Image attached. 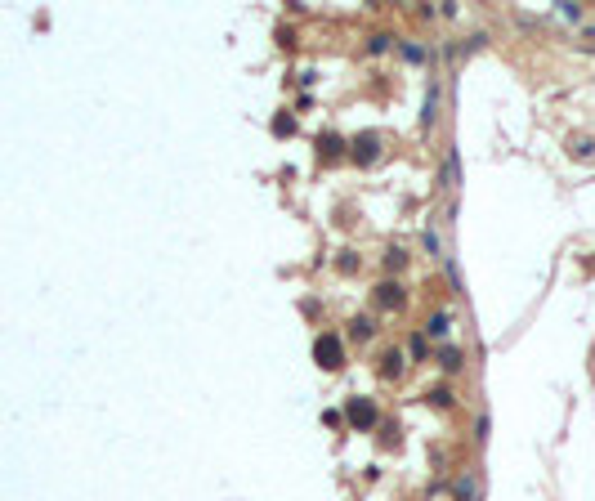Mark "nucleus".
<instances>
[{
    "label": "nucleus",
    "mask_w": 595,
    "mask_h": 501,
    "mask_svg": "<svg viewBox=\"0 0 595 501\" xmlns=\"http://www.w3.org/2000/svg\"><path fill=\"white\" fill-rule=\"evenodd\" d=\"M313 358H318V367H327V372H336V367H345V349H340V336H318L313 340Z\"/></svg>",
    "instance_id": "nucleus-1"
},
{
    "label": "nucleus",
    "mask_w": 595,
    "mask_h": 501,
    "mask_svg": "<svg viewBox=\"0 0 595 501\" xmlns=\"http://www.w3.org/2000/svg\"><path fill=\"white\" fill-rule=\"evenodd\" d=\"M376 157H381V134H372V130L358 134V139H354V162L358 166H372Z\"/></svg>",
    "instance_id": "nucleus-2"
},
{
    "label": "nucleus",
    "mask_w": 595,
    "mask_h": 501,
    "mask_svg": "<svg viewBox=\"0 0 595 501\" xmlns=\"http://www.w3.org/2000/svg\"><path fill=\"white\" fill-rule=\"evenodd\" d=\"M345 412H349V421H354L358 430H372V425H376V403L372 398H349Z\"/></svg>",
    "instance_id": "nucleus-3"
},
{
    "label": "nucleus",
    "mask_w": 595,
    "mask_h": 501,
    "mask_svg": "<svg viewBox=\"0 0 595 501\" xmlns=\"http://www.w3.org/2000/svg\"><path fill=\"white\" fill-rule=\"evenodd\" d=\"M376 304H381V309H398V304H403V287H398V282H381V287H376Z\"/></svg>",
    "instance_id": "nucleus-4"
},
{
    "label": "nucleus",
    "mask_w": 595,
    "mask_h": 501,
    "mask_svg": "<svg viewBox=\"0 0 595 501\" xmlns=\"http://www.w3.org/2000/svg\"><path fill=\"white\" fill-rule=\"evenodd\" d=\"M568 152H573V157H577V162H591V157H595V143L587 139V134H577V139H573V143H568Z\"/></svg>",
    "instance_id": "nucleus-5"
},
{
    "label": "nucleus",
    "mask_w": 595,
    "mask_h": 501,
    "mask_svg": "<svg viewBox=\"0 0 595 501\" xmlns=\"http://www.w3.org/2000/svg\"><path fill=\"white\" fill-rule=\"evenodd\" d=\"M381 372H385V376H398V372H403V353L390 349V353H385V363H381Z\"/></svg>",
    "instance_id": "nucleus-6"
},
{
    "label": "nucleus",
    "mask_w": 595,
    "mask_h": 501,
    "mask_svg": "<svg viewBox=\"0 0 595 501\" xmlns=\"http://www.w3.org/2000/svg\"><path fill=\"white\" fill-rule=\"evenodd\" d=\"M457 501H479L475 497V479H470V474H461V479H457Z\"/></svg>",
    "instance_id": "nucleus-7"
},
{
    "label": "nucleus",
    "mask_w": 595,
    "mask_h": 501,
    "mask_svg": "<svg viewBox=\"0 0 595 501\" xmlns=\"http://www.w3.org/2000/svg\"><path fill=\"white\" fill-rule=\"evenodd\" d=\"M443 179H447V188H457V148H447V162H443Z\"/></svg>",
    "instance_id": "nucleus-8"
},
{
    "label": "nucleus",
    "mask_w": 595,
    "mask_h": 501,
    "mask_svg": "<svg viewBox=\"0 0 595 501\" xmlns=\"http://www.w3.org/2000/svg\"><path fill=\"white\" fill-rule=\"evenodd\" d=\"M430 403H434V408H452V389H447V385L430 389Z\"/></svg>",
    "instance_id": "nucleus-9"
},
{
    "label": "nucleus",
    "mask_w": 595,
    "mask_h": 501,
    "mask_svg": "<svg viewBox=\"0 0 595 501\" xmlns=\"http://www.w3.org/2000/svg\"><path fill=\"white\" fill-rule=\"evenodd\" d=\"M390 41H394V36H385V32H376V36H372V41H367V50H372V54H385V50H390Z\"/></svg>",
    "instance_id": "nucleus-10"
},
{
    "label": "nucleus",
    "mask_w": 595,
    "mask_h": 501,
    "mask_svg": "<svg viewBox=\"0 0 595 501\" xmlns=\"http://www.w3.org/2000/svg\"><path fill=\"white\" fill-rule=\"evenodd\" d=\"M372 332H376V323H372V318H354V336H358V340H367Z\"/></svg>",
    "instance_id": "nucleus-11"
},
{
    "label": "nucleus",
    "mask_w": 595,
    "mask_h": 501,
    "mask_svg": "<svg viewBox=\"0 0 595 501\" xmlns=\"http://www.w3.org/2000/svg\"><path fill=\"white\" fill-rule=\"evenodd\" d=\"M439 363H443L447 372H461V353H457V349H443V353H439Z\"/></svg>",
    "instance_id": "nucleus-12"
},
{
    "label": "nucleus",
    "mask_w": 595,
    "mask_h": 501,
    "mask_svg": "<svg viewBox=\"0 0 595 501\" xmlns=\"http://www.w3.org/2000/svg\"><path fill=\"white\" fill-rule=\"evenodd\" d=\"M318 152H322V157H336V152H340V139H336V134H327V139H318Z\"/></svg>",
    "instance_id": "nucleus-13"
},
{
    "label": "nucleus",
    "mask_w": 595,
    "mask_h": 501,
    "mask_svg": "<svg viewBox=\"0 0 595 501\" xmlns=\"http://www.w3.org/2000/svg\"><path fill=\"white\" fill-rule=\"evenodd\" d=\"M273 134H296V121H291V117H273Z\"/></svg>",
    "instance_id": "nucleus-14"
},
{
    "label": "nucleus",
    "mask_w": 595,
    "mask_h": 501,
    "mask_svg": "<svg viewBox=\"0 0 595 501\" xmlns=\"http://www.w3.org/2000/svg\"><path fill=\"white\" fill-rule=\"evenodd\" d=\"M430 336H447V313H434V323H430Z\"/></svg>",
    "instance_id": "nucleus-15"
},
{
    "label": "nucleus",
    "mask_w": 595,
    "mask_h": 501,
    "mask_svg": "<svg viewBox=\"0 0 595 501\" xmlns=\"http://www.w3.org/2000/svg\"><path fill=\"white\" fill-rule=\"evenodd\" d=\"M421 242H425V251H430V255H439V251H443V247H439V233H430V228H425V238H421Z\"/></svg>",
    "instance_id": "nucleus-16"
},
{
    "label": "nucleus",
    "mask_w": 595,
    "mask_h": 501,
    "mask_svg": "<svg viewBox=\"0 0 595 501\" xmlns=\"http://www.w3.org/2000/svg\"><path fill=\"white\" fill-rule=\"evenodd\" d=\"M385 264H390V268H403V264H407V255H403V251H398V247H394L390 255H385Z\"/></svg>",
    "instance_id": "nucleus-17"
},
{
    "label": "nucleus",
    "mask_w": 595,
    "mask_h": 501,
    "mask_svg": "<svg viewBox=\"0 0 595 501\" xmlns=\"http://www.w3.org/2000/svg\"><path fill=\"white\" fill-rule=\"evenodd\" d=\"M475 438H479V443L488 438V417H479V421H475Z\"/></svg>",
    "instance_id": "nucleus-18"
}]
</instances>
